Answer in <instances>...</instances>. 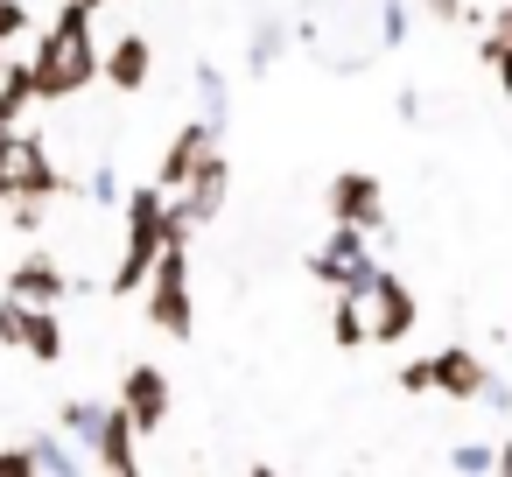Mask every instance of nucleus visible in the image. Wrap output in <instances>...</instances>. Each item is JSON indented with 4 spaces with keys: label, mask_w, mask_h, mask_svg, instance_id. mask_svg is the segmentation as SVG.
I'll use <instances>...</instances> for the list:
<instances>
[{
    "label": "nucleus",
    "mask_w": 512,
    "mask_h": 477,
    "mask_svg": "<svg viewBox=\"0 0 512 477\" xmlns=\"http://www.w3.org/2000/svg\"><path fill=\"white\" fill-rule=\"evenodd\" d=\"M351 302H358V316H365V344H407L414 323H421V302H414V288H407L393 267H372V281H365Z\"/></svg>",
    "instance_id": "obj_4"
},
{
    "label": "nucleus",
    "mask_w": 512,
    "mask_h": 477,
    "mask_svg": "<svg viewBox=\"0 0 512 477\" xmlns=\"http://www.w3.org/2000/svg\"><path fill=\"white\" fill-rule=\"evenodd\" d=\"M22 456H29V477H71V470H85V449H78L64 428H57V435H50V428H43V435H29V442H22Z\"/></svg>",
    "instance_id": "obj_16"
},
{
    "label": "nucleus",
    "mask_w": 512,
    "mask_h": 477,
    "mask_svg": "<svg viewBox=\"0 0 512 477\" xmlns=\"http://www.w3.org/2000/svg\"><path fill=\"white\" fill-rule=\"evenodd\" d=\"M197 99H204V120L225 134V120H232V78L218 64H197Z\"/></svg>",
    "instance_id": "obj_19"
},
{
    "label": "nucleus",
    "mask_w": 512,
    "mask_h": 477,
    "mask_svg": "<svg viewBox=\"0 0 512 477\" xmlns=\"http://www.w3.org/2000/svg\"><path fill=\"white\" fill-rule=\"evenodd\" d=\"M218 141H225V134H218L204 113H197V120H183V127L169 134V148H162V169H155V183H162V190H183V176H190V169H197V162H204Z\"/></svg>",
    "instance_id": "obj_12"
},
{
    "label": "nucleus",
    "mask_w": 512,
    "mask_h": 477,
    "mask_svg": "<svg viewBox=\"0 0 512 477\" xmlns=\"http://www.w3.org/2000/svg\"><path fill=\"white\" fill-rule=\"evenodd\" d=\"M281 50H288V22H260L253 29V50H246V78H267L281 64Z\"/></svg>",
    "instance_id": "obj_20"
},
{
    "label": "nucleus",
    "mask_w": 512,
    "mask_h": 477,
    "mask_svg": "<svg viewBox=\"0 0 512 477\" xmlns=\"http://www.w3.org/2000/svg\"><path fill=\"white\" fill-rule=\"evenodd\" d=\"M29 36V0H0V50Z\"/></svg>",
    "instance_id": "obj_25"
},
{
    "label": "nucleus",
    "mask_w": 512,
    "mask_h": 477,
    "mask_svg": "<svg viewBox=\"0 0 512 477\" xmlns=\"http://www.w3.org/2000/svg\"><path fill=\"white\" fill-rule=\"evenodd\" d=\"M421 8H428L435 22H463V29H484V15L470 8V0H421Z\"/></svg>",
    "instance_id": "obj_26"
},
{
    "label": "nucleus",
    "mask_w": 512,
    "mask_h": 477,
    "mask_svg": "<svg viewBox=\"0 0 512 477\" xmlns=\"http://www.w3.org/2000/svg\"><path fill=\"white\" fill-rule=\"evenodd\" d=\"M330 337H337V351H358V344H365V316H358L351 295H337V309H330Z\"/></svg>",
    "instance_id": "obj_22"
},
{
    "label": "nucleus",
    "mask_w": 512,
    "mask_h": 477,
    "mask_svg": "<svg viewBox=\"0 0 512 477\" xmlns=\"http://www.w3.org/2000/svg\"><path fill=\"white\" fill-rule=\"evenodd\" d=\"M29 106H43L36 99V71H29V57H8L0 64V127H22Z\"/></svg>",
    "instance_id": "obj_17"
},
{
    "label": "nucleus",
    "mask_w": 512,
    "mask_h": 477,
    "mask_svg": "<svg viewBox=\"0 0 512 477\" xmlns=\"http://www.w3.org/2000/svg\"><path fill=\"white\" fill-rule=\"evenodd\" d=\"M29 71H36V99L43 106H64V99L99 85V43H92V8L85 0H64V8L50 15V29L29 50Z\"/></svg>",
    "instance_id": "obj_1"
},
{
    "label": "nucleus",
    "mask_w": 512,
    "mask_h": 477,
    "mask_svg": "<svg viewBox=\"0 0 512 477\" xmlns=\"http://www.w3.org/2000/svg\"><path fill=\"white\" fill-rule=\"evenodd\" d=\"M120 407H127V421H134L141 435H155V428L169 421V407H176L169 372H162V365H127V379H120Z\"/></svg>",
    "instance_id": "obj_11"
},
{
    "label": "nucleus",
    "mask_w": 512,
    "mask_h": 477,
    "mask_svg": "<svg viewBox=\"0 0 512 477\" xmlns=\"http://www.w3.org/2000/svg\"><path fill=\"white\" fill-rule=\"evenodd\" d=\"M0 64H8V50H0Z\"/></svg>",
    "instance_id": "obj_34"
},
{
    "label": "nucleus",
    "mask_w": 512,
    "mask_h": 477,
    "mask_svg": "<svg viewBox=\"0 0 512 477\" xmlns=\"http://www.w3.org/2000/svg\"><path fill=\"white\" fill-rule=\"evenodd\" d=\"M470 407H491V414H512V379H498V372H491V379L477 386V400H470Z\"/></svg>",
    "instance_id": "obj_27"
},
{
    "label": "nucleus",
    "mask_w": 512,
    "mask_h": 477,
    "mask_svg": "<svg viewBox=\"0 0 512 477\" xmlns=\"http://www.w3.org/2000/svg\"><path fill=\"white\" fill-rule=\"evenodd\" d=\"M85 8H92V15H99V8H106V0H85Z\"/></svg>",
    "instance_id": "obj_33"
},
{
    "label": "nucleus",
    "mask_w": 512,
    "mask_h": 477,
    "mask_svg": "<svg viewBox=\"0 0 512 477\" xmlns=\"http://www.w3.org/2000/svg\"><path fill=\"white\" fill-rule=\"evenodd\" d=\"M141 302H148V323L176 344H190L197 330V302H190V239H162L148 281H141Z\"/></svg>",
    "instance_id": "obj_3"
},
{
    "label": "nucleus",
    "mask_w": 512,
    "mask_h": 477,
    "mask_svg": "<svg viewBox=\"0 0 512 477\" xmlns=\"http://www.w3.org/2000/svg\"><path fill=\"white\" fill-rule=\"evenodd\" d=\"M99 78H106L120 99H141V92H148V78H155V43H148L141 29L113 36V43L99 50Z\"/></svg>",
    "instance_id": "obj_10"
},
{
    "label": "nucleus",
    "mask_w": 512,
    "mask_h": 477,
    "mask_svg": "<svg viewBox=\"0 0 512 477\" xmlns=\"http://www.w3.org/2000/svg\"><path fill=\"white\" fill-rule=\"evenodd\" d=\"M407 43V0H386L379 8V50H400Z\"/></svg>",
    "instance_id": "obj_23"
},
{
    "label": "nucleus",
    "mask_w": 512,
    "mask_h": 477,
    "mask_svg": "<svg viewBox=\"0 0 512 477\" xmlns=\"http://www.w3.org/2000/svg\"><path fill=\"white\" fill-rule=\"evenodd\" d=\"M393 379H400V393H428V358H407Z\"/></svg>",
    "instance_id": "obj_29"
},
{
    "label": "nucleus",
    "mask_w": 512,
    "mask_h": 477,
    "mask_svg": "<svg viewBox=\"0 0 512 477\" xmlns=\"http://www.w3.org/2000/svg\"><path fill=\"white\" fill-rule=\"evenodd\" d=\"M15 323H22V302L0 295V344H8V351H15Z\"/></svg>",
    "instance_id": "obj_30"
},
{
    "label": "nucleus",
    "mask_w": 512,
    "mask_h": 477,
    "mask_svg": "<svg viewBox=\"0 0 512 477\" xmlns=\"http://www.w3.org/2000/svg\"><path fill=\"white\" fill-rule=\"evenodd\" d=\"M372 232H358V225H330V239L309 253V274L330 288V295H358L365 281H372Z\"/></svg>",
    "instance_id": "obj_6"
},
{
    "label": "nucleus",
    "mask_w": 512,
    "mask_h": 477,
    "mask_svg": "<svg viewBox=\"0 0 512 477\" xmlns=\"http://www.w3.org/2000/svg\"><path fill=\"white\" fill-rule=\"evenodd\" d=\"M8 134H15V127H0V148H8Z\"/></svg>",
    "instance_id": "obj_32"
},
{
    "label": "nucleus",
    "mask_w": 512,
    "mask_h": 477,
    "mask_svg": "<svg viewBox=\"0 0 512 477\" xmlns=\"http://www.w3.org/2000/svg\"><path fill=\"white\" fill-rule=\"evenodd\" d=\"M484 379H491V365H484L470 344H449V351H435V358H428V393H449V400H463V407L477 400V386H484Z\"/></svg>",
    "instance_id": "obj_14"
},
{
    "label": "nucleus",
    "mask_w": 512,
    "mask_h": 477,
    "mask_svg": "<svg viewBox=\"0 0 512 477\" xmlns=\"http://www.w3.org/2000/svg\"><path fill=\"white\" fill-rule=\"evenodd\" d=\"M225 197H232V162L211 148V155H204V162L183 176V190H169V211H176V218L197 232V225H211V218L225 211Z\"/></svg>",
    "instance_id": "obj_8"
},
{
    "label": "nucleus",
    "mask_w": 512,
    "mask_h": 477,
    "mask_svg": "<svg viewBox=\"0 0 512 477\" xmlns=\"http://www.w3.org/2000/svg\"><path fill=\"white\" fill-rule=\"evenodd\" d=\"M120 218H127V239H120V267L106 274V295H141L162 239H169V190L162 183H134L120 190Z\"/></svg>",
    "instance_id": "obj_2"
},
{
    "label": "nucleus",
    "mask_w": 512,
    "mask_h": 477,
    "mask_svg": "<svg viewBox=\"0 0 512 477\" xmlns=\"http://www.w3.org/2000/svg\"><path fill=\"white\" fill-rule=\"evenodd\" d=\"M449 470H491V442H456L449 449Z\"/></svg>",
    "instance_id": "obj_28"
},
{
    "label": "nucleus",
    "mask_w": 512,
    "mask_h": 477,
    "mask_svg": "<svg viewBox=\"0 0 512 477\" xmlns=\"http://www.w3.org/2000/svg\"><path fill=\"white\" fill-rule=\"evenodd\" d=\"M71 288H78V281L57 267V253H22V260L8 267V295H15V302H43V309H57Z\"/></svg>",
    "instance_id": "obj_13"
},
{
    "label": "nucleus",
    "mask_w": 512,
    "mask_h": 477,
    "mask_svg": "<svg viewBox=\"0 0 512 477\" xmlns=\"http://www.w3.org/2000/svg\"><path fill=\"white\" fill-rule=\"evenodd\" d=\"M99 414H106V400H85V393H78V400H64V407H57V428L85 449V435L99 428Z\"/></svg>",
    "instance_id": "obj_21"
},
{
    "label": "nucleus",
    "mask_w": 512,
    "mask_h": 477,
    "mask_svg": "<svg viewBox=\"0 0 512 477\" xmlns=\"http://www.w3.org/2000/svg\"><path fill=\"white\" fill-rule=\"evenodd\" d=\"M323 211H330V225H358V232H386V183L372 176V169H337L330 176V190H323Z\"/></svg>",
    "instance_id": "obj_7"
},
{
    "label": "nucleus",
    "mask_w": 512,
    "mask_h": 477,
    "mask_svg": "<svg viewBox=\"0 0 512 477\" xmlns=\"http://www.w3.org/2000/svg\"><path fill=\"white\" fill-rule=\"evenodd\" d=\"M85 197H92V204H113V211H120V169H113V162H99V169L85 176Z\"/></svg>",
    "instance_id": "obj_24"
},
{
    "label": "nucleus",
    "mask_w": 512,
    "mask_h": 477,
    "mask_svg": "<svg viewBox=\"0 0 512 477\" xmlns=\"http://www.w3.org/2000/svg\"><path fill=\"white\" fill-rule=\"evenodd\" d=\"M64 190H78L57 162H50V141L43 134H8V148H0V197H64Z\"/></svg>",
    "instance_id": "obj_5"
},
{
    "label": "nucleus",
    "mask_w": 512,
    "mask_h": 477,
    "mask_svg": "<svg viewBox=\"0 0 512 477\" xmlns=\"http://www.w3.org/2000/svg\"><path fill=\"white\" fill-rule=\"evenodd\" d=\"M491 470H505V477H512V435H505V442H491Z\"/></svg>",
    "instance_id": "obj_31"
},
{
    "label": "nucleus",
    "mask_w": 512,
    "mask_h": 477,
    "mask_svg": "<svg viewBox=\"0 0 512 477\" xmlns=\"http://www.w3.org/2000/svg\"><path fill=\"white\" fill-rule=\"evenodd\" d=\"M85 463H92V470H113V477H134V470H141V428L127 421L120 400H106L99 428L85 435Z\"/></svg>",
    "instance_id": "obj_9"
},
{
    "label": "nucleus",
    "mask_w": 512,
    "mask_h": 477,
    "mask_svg": "<svg viewBox=\"0 0 512 477\" xmlns=\"http://www.w3.org/2000/svg\"><path fill=\"white\" fill-rule=\"evenodd\" d=\"M477 57L491 64V78H498V92L512 99V8H498V15H484V43H477Z\"/></svg>",
    "instance_id": "obj_18"
},
{
    "label": "nucleus",
    "mask_w": 512,
    "mask_h": 477,
    "mask_svg": "<svg viewBox=\"0 0 512 477\" xmlns=\"http://www.w3.org/2000/svg\"><path fill=\"white\" fill-rule=\"evenodd\" d=\"M15 351H29L36 365H57V358H64V323H57V309H43V302H22Z\"/></svg>",
    "instance_id": "obj_15"
}]
</instances>
